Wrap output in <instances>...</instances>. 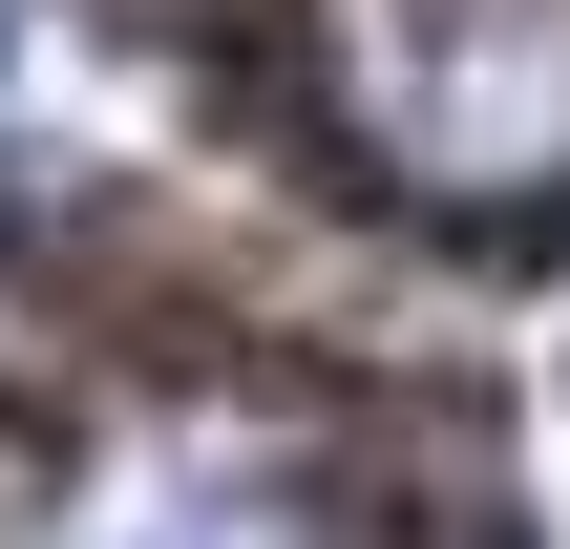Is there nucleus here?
Listing matches in <instances>:
<instances>
[{
	"label": "nucleus",
	"instance_id": "nucleus-1",
	"mask_svg": "<svg viewBox=\"0 0 570 549\" xmlns=\"http://www.w3.org/2000/svg\"><path fill=\"white\" fill-rule=\"evenodd\" d=\"M190 42L254 127H296L360 190H465L550 212L570 190V0H106Z\"/></svg>",
	"mask_w": 570,
	"mask_h": 549
}]
</instances>
